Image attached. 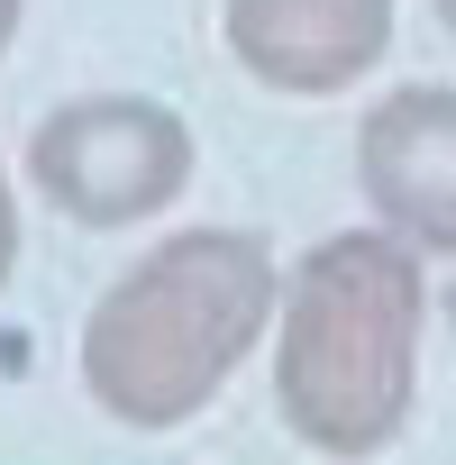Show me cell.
<instances>
[{
	"label": "cell",
	"mask_w": 456,
	"mask_h": 465,
	"mask_svg": "<svg viewBox=\"0 0 456 465\" xmlns=\"http://www.w3.org/2000/svg\"><path fill=\"white\" fill-rule=\"evenodd\" d=\"M356 192L401 256H456V83H401L356 119Z\"/></svg>",
	"instance_id": "cell-4"
},
{
	"label": "cell",
	"mask_w": 456,
	"mask_h": 465,
	"mask_svg": "<svg viewBox=\"0 0 456 465\" xmlns=\"http://www.w3.org/2000/svg\"><path fill=\"white\" fill-rule=\"evenodd\" d=\"M420 320L429 283L383 228L320 238L274 292V411L283 429L329 456L365 465L401 438L420 392Z\"/></svg>",
	"instance_id": "cell-1"
},
{
	"label": "cell",
	"mask_w": 456,
	"mask_h": 465,
	"mask_svg": "<svg viewBox=\"0 0 456 465\" xmlns=\"http://www.w3.org/2000/svg\"><path fill=\"white\" fill-rule=\"evenodd\" d=\"M274 247L256 228H173L83 320V392L119 429H183L274 329Z\"/></svg>",
	"instance_id": "cell-2"
},
{
	"label": "cell",
	"mask_w": 456,
	"mask_h": 465,
	"mask_svg": "<svg viewBox=\"0 0 456 465\" xmlns=\"http://www.w3.org/2000/svg\"><path fill=\"white\" fill-rule=\"evenodd\" d=\"M19 265V192H10V164H0V283Z\"/></svg>",
	"instance_id": "cell-6"
},
{
	"label": "cell",
	"mask_w": 456,
	"mask_h": 465,
	"mask_svg": "<svg viewBox=\"0 0 456 465\" xmlns=\"http://www.w3.org/2000/svg\"><path fill=\"white\" fill-rule=\"evenodd\" d=\"M19 10L28 0H0V55H10V37H19Z\"/></svg>",
	"instance_id": "cell-7"
},
{
	"label": "cell",
	"mask_w": 456,
	"mask_h": 465,
	"mask_svg": "<svg viewBox=\"0 0 456 465\" xmlns=\"http://www.w3.org/2000/svg\"><path fill=\"white\" fill-rule=\"evenodd\" d=\"M392 10L401 0H228V55L265 92L329 101L383 64Z\"/></svg>",
	"instance_id": "cell-5"
},
{
	"label": "cell",
	"mask_w": 456,
	"mask_h": 465,
	"mask_svg": "<svg viewBox=\"0 0 456 465\" xmlns=\"http://www.w3.org/2000/svg\"><path fill=\"white\" fill-rule=\"evenodd\" d=\"M28 183L83 228H137L192 183V128L146 92H92L37 119Z\"/></svg>",
	"instance_id": "cell-3"
},
{
	"label": "cell",
	"mask_w": 456,
	"mask_h": 465,
	"mask_svg": "<svg viewBox=\"0 0 456 465\" xmlns=\"http://www.w3.org/2000/svg\"><path fill=\"white\" fill-rule=\"evenodd\" d=\"M438 28H447V37H456V0H438Z\"/></svg>",
	"instance_id": "cell-8"
}]
</instances>
